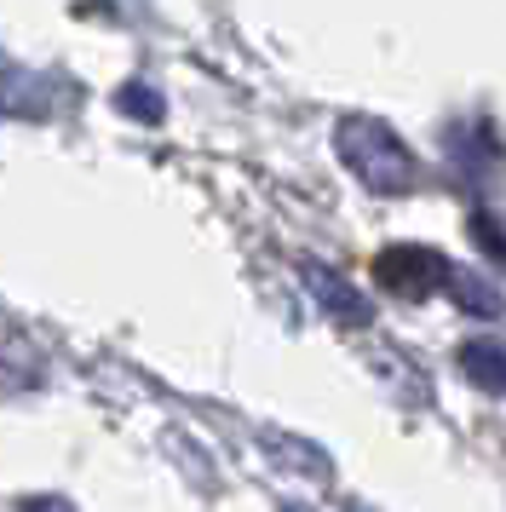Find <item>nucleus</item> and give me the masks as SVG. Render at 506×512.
<instances>
[{"instance_id": "obj_1", "label": "nucleus", "mask_w": 506, "mask_h": 512, "mask_svg": "<svg viewBox=\"0 0 506 512\" xmlns=\"http://www.w3.org/2000/svg\"><path fill=\"white\" fill-rule=\"evenodd\" d=\"M334 150H340L345 173H351L363 190L386 196V202L414 196V185H420V162H414V150L397 139L380 116H340L334 121Z\"/></svg>"}, {"instance_id": "obj_2", "label": "nucleus", "mask_w": 506, "mask_h": 512, "mask_svg": "<svg viewBox=\"0 0 506 512\" xmlns=\"http://www.w3.org/2000/svg\"><path fill=\"white\" fill-rule=\"evenodd\" d=\"M374 282H380V288H391V294H403V300H426L432 288H443V282H449V265H443L432 248H414V242H403V248H386V254L374 259Z\"/></svg>"}, {"instance_id": "obj_3", "label": "nucleus", "mask_w": 506, "mask_h": 512, "mask_svg": "<svg viewBox=\"0 0 506 512\" xmlns=\"http://www.w3.org/2000/svg\"><path fill=\"white\" fill-rule=\"evenodd\" d=\"M299 271H305V288H311V300H317L322 311L334 317V323H351V328H357V323H368V317H374V311H368V300L340 277V271H328V265H317V259H305Z\"/></svg>"}, {"instance_id": "obj_4", "label": "nucleus", "mask_w": 506, "mask_h": 512, "mask_svg": "<svg viewBox=\"0 0 506 512\" xmlns=\"http://www.w3.org/2000/svg\"><path fill=\"white\" fill-rule=\"evenodd\" d=\"M460 369H466V380H478L483 392L506 397V351L501 346H483V340L460 346Z\"/></svg>"}, {"instance_id": "obj_5", "label": "nucleus", "mask_w": 506, "mask_h": 512, "mask_svg": "<svg viewBox=\"0 0 506 512\" xmlns=\"http://www.w3.org/2000/svg\"><path fill=\"white\" fill-rule=\"evenodd\" d=\"M121 110H133V116H144V121L161 116V110H156V93H138V87H133V93L121 87Z\"/></svg>"}]
</instances>
